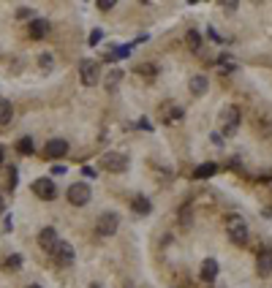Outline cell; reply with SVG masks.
<instances>
[{
	"label": "cell",
	"mask_w": 272,
	"mask_h": 288,
	"mask_svg": "<svg viewBox=\"0 0 272 288\" xmlns=\"http://www.w3.org/2000/svg\"><path fill=\"white\" fill-rule=\"evenodd\" d=\"M226 234H229V242H234L237 247L248 245V237H251V231H248V223L242 220L240 215H231L226 220Z\"/></svg>",
	"instance_id": "6da1fadb"
},
{
	"label": "cell",
	"mask_w": 272,
	"mask_h": 288,
	"mask_svg": "<svg viewBox=\"0 0 272 288\" xmlns=\"http://www.w3.org/2000/svg\"><path fill=\"white\" fill-rule=\"evenodd\" d=\"M98 163H101L106 171H114V174H117V171L128 169V155L125 152H103L101 158H98Z\"/></svg>",
	"instance_id": "7a4b0ae2"
},
{
	"label": "cell",
	"mask_w": 272,
	"mask_h": 288,
	"mask_svg": "<svg viewBox=\"0 0 272 288\" xmlns=\"http://www.w3.org/2000/svg\"><path fill=\"white\" fill-rule=\"evenodd\" d=\"M79 76H82V82L92 87V84L101 82V68H98L95 60H90V57H85V60H79Z\"/></svg>",
	"instance_id": "3957f363"
},
{
	"label": "cell",
	"mask_w": 272,
	"mask_h": 288,
	"mask_svg": "<svg viewBox=\"0 0 272 288\" xmlns=\"http://www.w3.org/2000/svg\"><path fill=\"white\" fill-rule=\"evenodd\" d=\"M117 228H120V217L114 215V212H103V215H98V220H95V234H98V237H112Z\"/></svg>",
	"instance_id": "277c9868"
},
{
	"label": "cell",
	"mask_w": 272,
	"mask_h": 288,
	"mask_svg": "<svg viewBox=\"0 0 272 288\" xmlns=\"http://www.w3.org/2000/svg\"><path fill=\"white\" fill-rule=\"evenodd\" d=\"M33 193H36L41 201H55V199H57V185H55V180H49V177H41V180H36V182H33Z\"/></svg>",
	"instance_id": "5b68a950"
},
{
	"label": "cell",
	"mask_w": 272,
	"mask_h": 288,
	"mask_svg": "<svg viewBox=\"0 0 272 288\" xmlns=\"http://www.w3.org/2000/svg\"><path fill=\"white\" fill-rule=\"evenodd\" d=\"M90 185L88 182H74L71 188H68V201H71L74 207H85L90 201Z\"/></svg>",
	"instance_id": "8992f818"
},
{
	"label": "cell",
	"mask_w": 272,
	"mask_h": 288,
	"mask_svg": "<svg viewBox=\"0 0 272 288\" xmlns=\"http://www.w3.org/2000/svg\"><path fill=\"white\" fill-rule=\"evenodd\" d=\"M221 123H223V134L231 136L237 131V125H240V109L237 106H226L221 114Z\"/></svg>",
	"instance_id": "52a82bcc"
},
{
	"label": "cell",
	"mask_w": 272,
	"mask_h": 288,
	"mask_svg": "<svg viewBox=\"0 0 272 288\" xmlns=\"http://www.w3.org/2000/svg\"><path fill=\"white\" fill-rule=\"evenodd\" d=\"M52 256H55V261H57V264L68 267V264H74V247L68 245V242L57 239V245L52 247Z\"/></svg>",
	"instance_id": "ba28073f"
},
{
	"label": "cell",
	"mask_w": 272,
	"mask_h": 288,
	"mask_svg": "<svg viewBox=\"0 0 272 288\" xmlns=\"http://www.w3.org/2000/svg\"><path fill=\"white\" fill-rule=\"evenodd\" d=\"M66 152H68V142H66V139H49V142H46V147H44V155H46L49 160L63 158Z\"/></svg>",
	"instance_id": "9c48e42d"
},
{
	"label": "cell",
	"mask_w": 272,
	"mask_h": 288,
	"mask_svg": "<svg viewBox=\"0 0 272 288\" xmlns=\"http://www.w3.org/2000/svg\"><path fill=\"white\" fill-rule=\"evenodd\" d=\"M256 272L259 278H270L272 275V250H262L256 256Z\"/></svg>",
	"instance_id": "30bf717a"
},
{
	"label": "cell",
	"mask_w": 272,
	"mask_h": 288,
	"mask_svg": "<svg viewBox=\"0 0 272 288\" xmlns=\"http://www.w3.org/2000/svg\"><path fill=\"white\" fill-rule=\"evenodd\" d=\"M49 33H52V25L46 19H33L30 22V38L33 41H44Z\"/></svg>",
	"instance_id": "8fae6325"
},
{
	"label": "cell",
	"mask_w": 272,
	"mask_h": 288,
	"mask_svg": "<svg viewBox=\"0 0 272 288\" xmlns=\"http://www.w3.org/2000/svg\"><path fill=\"white\" fill-rule=\"evenodd\" d=\"M182 117H185V112L180 106H161V120H164L166 125H177Z\"/></svg>",
	"instance_id": "7c38bea8"
},
{
	"label": "cell",
	"mask_w": 272,
	"mask_h": 288,
	"mask_svg": "<svg viewBox=\"0 0 272 288\" xmlns=\"http://www.w3.org/2000/svg\"><path fill=\"white\" fill-rule=\"evenodd\" d=\"M38 245L44 247V250H52V247L57 245V231L52 226H46V228H41V234H38Z\"/></svg>",
	"instance_id": "4fadbf2b"
},
{
	"label": "cell",
	"mask_w": 272,
	"mask_h": 288,
	"mask_svg": "<svg viewBox=\"0 0 272 288\" xmlns=\"http://www.w3.org/2000/svg\"><path fill=\"white\" fill-rule=\"evenodd\" d=\"M215 278H218V261L215 258H207V261L201 264V280H204V283H212Z\"/></svg>",
	"instance_id": "5bb4252c"
},
{
	"label": "cell",
	"mask_w": 272,
	"mask_h": 288,
	"mask_svg": "<svg viewBox=\"0 0 272 288\" xmlns=\"http://www.w3.org/2000/svg\"><path fill=\"white\" fill-rule=\"evenodd\" d=\"M188 87H190V93H193V95H204L207 87H210V79L201 76V73H196V76L188 82Z\"/></svg>",
	"instance_id": "9a60e30c"
},
{
	"label": "cell",
	"mask_w": 272,
	"mask_h": 288,
	"mask_svg": "<svg viewBox=\"0 0 272 288\" xmlns=\"http://www.w3.org/2000/svg\"><path fill=\"white\" fill-rule=\"evenodd\" d=\"M218 171V163H212V160H207V163L196 166L193 169V180H207V177H212Z\"/></svg>",
	"instance_id": "2e32d148"
},
{
	"label": "cell",
	"mask_w": 272,
	"mask_h": 288,
	"mask_svg": "<svg viewBox=\"0 0 272 288\" xmlns=\"http://www.w3.org/2000/svg\"><path fill=\"white\" fill-rule=\"evenodd\" d=\"M131 207H134L136 215H150V212H153V204H150L147 196H136V199L131 201Z\"/></svg>",
	"instance_id": "e0dca14e"
},
{
	"label": "cell",
	"mask_w": 272,
	"mask_h": 288,
	"mask_svg": "<svg viewBox=\"0 0 272 288\" xmlns=\"http://www.w3.org/2000/svg\"><path fill=\"white\" fill-rule=\"evenodd\" d=\"M123 79H125V73L120 71V68L109 71V73H106V90H109V93H114V90H117V84L123 82Z\"/></svg>",
	"instance_id": "ac0fdd59"
},
{
	"label": "cell",
	"mask_w": 272,
	"mask_h": 288,
	"mask_svg": "<svg viewBox=\"0 0 272 288\" xmlns=\"http://www.w3.org/2000/svg\"><path fill=\"white\" fill-rule=\"evenodd\" d=\"M185 44H188L190 52H199L201 49V33L199 30H188L185 33Z\"/></svg>",
	"instance_id": "d6986e66"
},
{
	"label": "cell",
	"mask_w": 272,
	"mask_h": 288,
	"mask_svg": "<svg viewBox=\"0 0 272 288\" xmlns=\"http://www.w3.org/2000/svg\"><path fill=\"white\" fill-rule=\"evenodd\" d=\"M11 117H14V106H11V101H0V125H8Z\"/></svg>",
	"instance_id": "ffe728a7"
},
{
	"label": "cell",
	"mask_w": 272,
	"mask_h": 288,
	"mask_svg": "<svg viewBox=\"0 0 272 288\" xmlns=\"http://www.w3.org/2000/svg\"><path fill=\"white\" fill-rule=\"evenodd\" d=\"M131 55V47H112V49H109L106 52V60H123V57H128Z\"/></svg>",
	"instance_id": "44dd1931"
},
{
	"label": "cell",
	"mask_w": 272,
	"mask_h": 288,
	"mask_svg": "<svg viewBox=\"0 0 272 288\" xmlns=\"http://www.w3.org/2000/svg\"><path fill=\"white\" fill-rule=\"evenodd\" d=\"M16 149H19L22 155H33V152H36V144H33L30 136H22V139L16 142Z\"/></svg>",
	"instance_id": "7402d4cb"
},
{
	"label": "cell",
	"mask_w": 272,
	"mask_h": 288,
	"mask_svg": "<svg viewBox=\"0 0 272 288\" xmlns=\"http://www.w3.org/2000/svg\"><path fill=\"white\" fill-rule=\"evenodd\" d=\"M38 66H41L44 73H49L52 68H55V55H52V52H44V55H38Z\"/></svg>",
	"instance_id": "603a6c76"
},
{
	"label": "cell",
	"mask_w": 272,
	"mask_h": 288,
	"mask_svg": "<svg viewBox=\"0 0 272 288\" xmlns=\"http://www.w3.org/2000/svg\"><path fill=\"white\" fill-rule=\"evenodd\" d=\"M136 73H139V76H155V73H158V68L150 66V63H144V66H136Z\"/></svg>",
	"instance_id": "cb8c5ba5"
},
{
	"label": "cell",
	"mask_w": 272,
	"mask_h": 288,
	"mask_svg": "<svg viewBox=\"0 0 272 288\" xmlns=\"http://www.w3.org/2000/svg\"><path fill=\"white\" fill-rule=\"evenodd\" d=\"M101 38H103V30H98V27H95V30L90 33V47H98V41H101Z\"/></svg>",
	"instance_id": "d4e9b609"
},
{
	"label": "cell",
	"mask_w": 272,
	"mask_h": 288,
	"mask_svg": "<svg viewBox=\"0 0 272 288\" xmlns=\"http://www.w3.org/2000/svg\"><path fill=\"white\" fill-rule=\"evenodd\" d=\"M98 11H112L114 8V0H98Z\"/></svg>",
	"instance_id": "484cf974"
},
{
	"label": "cell",
	"mask_w": 272,
	"mask_h": 288,
	"mask_svg": "<svg viewBox=\"0 0 272 288\" xmlns=\"http://www.w3.org/2000/svg\"><path fill=\"white\" fill-rule=\"evenodd\" d=\"M19 264H22V258H19V256H8V258H5V267H14V269H16Z\"/></svg>",
	"instance_id": "4316f807"
},
{
	"label": "cell",
	"mask_w": 272,
	"mask_h": 288,
	"mask_svg": "<svg viewBox=\"0 0 272 288\" xmlns=\"http://www.w3.org/2000/svg\"><path fill=\"white\" fill-rule=\"evenodd\" d=\"M3 228H5V231H11V228H14V220H11V215H3Z\"/></svg>",
	"instance_id": "83f0119b"
},
{
	"label": "cell",
	"mask_w": 272,
	"mask_h": 288,
	"mask_svg": "<svg viewBox=\"0 0 272 288\" xmlns=\"http://www.w3.org/2000/svg\"><path fill=\"white\" fill-rule=\"evenodd\" d=\"M16 16H19V19H27V16H33V11L30 8H19V11H16Z\"/></svg>",
	"instance_id": "f1b7e54d"
},
{
	"label": "cell",
	"mask_w": 272,
	"mask_h": 288,
	"mask_svg": "<svg viewBox=\"0 0 272 288\" xmlns=\"http://www.w3.org/2000/svg\"><path fill=\"white\" fill-rule=\"evenodd\" d=\"M207 36H210V38H212V41H223V36H218V33H215V30H212V27H207Z\"/></svg>",
	"instance_id": "f546056e"
},
{
	"label": "cell",
	"mask_w": 272,
	"mask_h": 288,
	"mask_svg": "<svg viewBox=\"0 0 272 288\" xmlns=\"http://www.w3.org/2000/svg\"><path fill=\"white\" fill-rule=\"evenodd\" d=\"M240 8V3H234V0H231V3H223V11H237Z\"/></svg>",
	"instance_id": "4dcf8cb0"
},
{
	"label": "cell",
	"mask_w": 272,
	"mask_h": 288,
	"mask_svg": "<svg viewBox=\"0 0 272 288\" xmlns=\"http://www.w3.org/2000/svg\"><path fill=\"white\" fill-rule=\"evenodd\" d=\"M139 125H142V128H144V131H153V125H150V120H144V117H142V120H139Z\"/></svg>",
	"instance_id": "1f68e13d"
},
{
	"label": "cell",
	"mask_w": 272,
	"mask_h": 288,
	"mask_svg": "<svg viewBox=\"0 0 272 288\" xmlns=\"http://www.w3.org/2000/svg\"><path fill=\"white\" fill-rule=\"evenodd\" d=\"M5 215V201H3V196H0V217Z\"/></svg>",
	"instance_id": "d6a6232c"
},
{
	"label": "cell",
	"mask_w": 272,
	"mask_h": 288,
	"mask_svg": "<svg viewBox=\"0 0 272 288\" xmlns=\"http://www.w3.org/2000/svg\"><path fill=\"white\" fill-rule=\"evenodd\" d=\"M264 217H272V210H264Z\"/></svg>",
	"instance_id": "836d02e7"
},
{
	"label": "cell",
	"mask_w": 272,
	"mask_h": 288,
	"mask_svg": "<svg viewBox=\"0 0 272 288\" xmlns=\"http://www.w3.org/2000/svg\"><path fill=\"white\" fill-rule=\"evenodd\" d=\"M3 158H5V152H3V147H0V163H3Z\"/></svg>",
	"instance_id": "e575fe53"
},
{
	"label": "cell",
	"mask_w": 272,
	"mask_h": 288,
	"mask_svg": "<svg viewBox=\"0 0 272 288\" xmlns=\"http://www.w3.org/2000/svg\"><path fill=\"white\" fill-rule=\"evenodd\" d=\"M27 288H41V286H27Z\"/></svg>",
	"instance_id": "d590c367"
},
{
	"label": "cell",
	"mask_w": 272,
	"mask_h": 288,
	"mask_svg": "<svg viewBox=\"0 0 272 288\" xmlns=\"http://www.w3.org/2000/svg\"><path fill=\"white\" fill-rule=\"evenodd\" d=\"M90 288H98V286H90Z\"/></svg>",
	"instance_id": "8d00e7d4"
}]
</instances>
